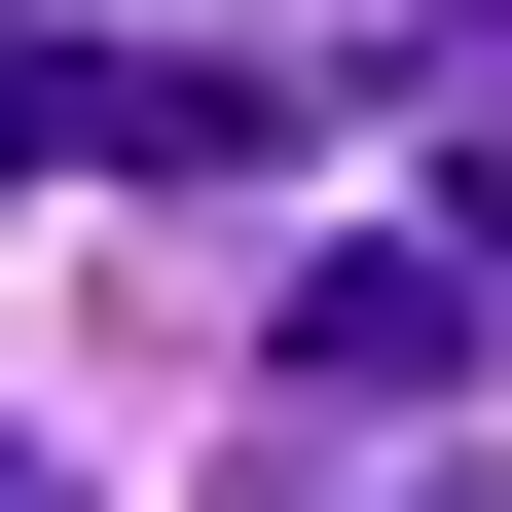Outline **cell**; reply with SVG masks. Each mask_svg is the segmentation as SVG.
<instances>
[{
  "label": "cell",
  "mask_w": 512,
  "mask_h": 512,
  "mask_svg": "<svg viewBox=\"0 0 512 512\" xmlns=\"http://www.w3.org/2000/svg\"><path fill=\"white\" fill-rule=\"evenodd\" d=\"M476 330H512L476 256H293V403H439Z\"/></svg>",
  "instance_id": "cell-1"
},
{
  "label": "cell",
  "mask_w": 512,
  "mask_h": 512,
  "mask_svg": "<svg viewBox=\"0 0 512 512\" xmlns=\"http://www.w3.org/2000/svg\"><path fill=\"white\" fill-rule=\"evenodd\" d=\"M110 74L147 37H0V183H110Z\"/></svg>",
  "instance_id": "cell-2"
},
{
  "label": "cell",
  "mask_w": 512,
  "mask_h": 512,
  "mask_svg": "<svg viewBox=\"0 0 512 512\" xmlns=\"http://www.w3.org/2000/svg\"><path fill=\"white\" fill-rule=\"evenodd\" d=\"M439 183H476V293H512V37H439Z\"/></svg>",
  "instance_id": "cell-3"
},
{
  "label": "cell",
  "mask_w": 512,
  "mask_h": 512,
  "mask_svg": "<svg viewBox=\"0 0 512 512\" xmlns=\"http://www.w3.org/2000/svg\"><path fill=\"white\" fill-rule=\"evenodd\" d=\"M0 512H74V476H37V439H0Z\"/></svg>",
  "instance_id": "cell-4"
}]
</instances>
